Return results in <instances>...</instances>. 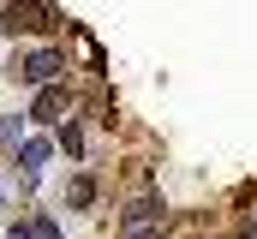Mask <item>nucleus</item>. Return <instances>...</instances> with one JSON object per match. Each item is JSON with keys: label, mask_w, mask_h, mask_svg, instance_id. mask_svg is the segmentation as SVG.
I'll return each mask as SVG.
<instances>
[{"label": "nucleus", "mask_w": 257, "mask_h": 239, "mask_svg": "<svg viewBox=\"0 0 257 239\" xmlns=\"http://www.w3.org/2000/svg\"><path fill=\"white\" fill-rule=\"evenodd\" d=\"M245 239H257V215H251V227H245Z\"/></svg>", "instance_id": "12"}, {"label": "nucleus", "mask_w": 257, "mask_h": 239, "mask_svg": "<svg viewBox=\"0 0 257 239\" xmlns=\"http://www.w3.org/2000/svg\"><path fill=\"white\" fill-rule=\"evenodd\" d=\"M66 108H72V96H66L60 84H42V90H36V102H30V120H60Z\"/></svg>", "instance_id": "3"}, {"label": "nucleus", "mask_w": 257, "mask_h": 239, "mask_svg": "<svg viewBox=\"0 0 257 239\" xmlns=\"http://www.w3.org/2000/svg\"><path fill=\"white\" fill-rule=\"evenodd\" d=\"M12 156H18V168H24V174L36 179L42 168H48V156H54V144H48V138H24V144H18Z\"/></svg>", "instance_id": "4"}, {"label": "nucleus", "mask_w": 257, "mask_h": 239, "mask_svg": "<svg viewBox=\"0 0 257 239\" xmlns=\"http://www.w3.org/2000/svg\"><path fill=\"white\" fill-rule=\"evenodd\" d=\"M120 239H168L162 215H144V221H120Z\"/></svg>", "instance_id": "5"}, {"label": "nucleus", "mask_w": 257, "mask_h": 239, "mask_svg": "<svg viewBox=\"0 0 257 239\" xmlns=\"http://www.w3.org/2000/svg\"><path fill=\"white\" fill-rule=\"evenodd\" d=\"M24 120L30 114H6L0 120V150H18V144H24Z\"/></svg>", "instance_id": "7"}, {"label": "nucleus", "mask_w": 257, "mask_h": 239, "mask_svg": "<svg viewBox=\"0 0 257 239\" xmlns=\"http://www.w3.org/2000/svg\"><path fill=\"white\" fill-rule=\"evenodd\" d=\"M6 239H36V233H30V215H24V221H12V227H6Z\"/></svg>", "instance_id": "11"}, {"label": "nucleus", "mask_w": 257, "mask_h": 239, "mask_svg": "<svg viewBox=\"0 0 257 239\" xmlns=\"http://www.w3.org/2000/svg\"><path fill=\"white\" fill-rule=\"evenodd\" d=\"M0 197H6V185H0Z\"/></svg>", "instance_id": "13"}, {"label": "nucleus", "mask_w": 257, "mask_h": 239, "mask_svg": "<svg viewBox=\"0 0 257 239\" xmlns=\"http://www.w3.org/2000/svg\"><path fill=\"white\" fill-rule=\"evenodd\" d=\"M54 144H60L66 156H84V132H78V120H60V126H54Z\"/></svg>", "instance_id": "6"}, {"label": "nucleus", "mask_w": 257, "mask_h": 239, "mask_svg": "<svg viewBox=\"0 0 257 239\" xmlns=\"http://www.w3.org/2000/svg\"><path fill=\"white\" fill-rule=\"evenodd\" d=\"M66 18L54 0H6L0 6V30L6 36H54Z\"/></svg>", "instance_id": "1"}, {"label": "nucleus", "mask_w": 257, "mask_h": 239, "mask_svg": "<svg viewBox=\"0 0 257 239\" xmlns=\"http://www.w3.org/2000/svg\"><path fill=\"white\" fill-rule=\"evenodd\" d=\"M90 197H96V179H90V174H78V179H72V191H66V203H72V209H84Z\"/></svg>", "instance_id": "8"}, {"label": "nucleus", "mask_w": 257, "mask_h": 239, "mask_svg": "<svg viewBox=\"0 0 257 239\" xmlns=\"http://www.w3.org/2000/svg\"><path fill=\"white\" fill-rule=\"evenodd\" d=\"M144 215H162V203H156V197H132L120 221H144Z\"/></svg>", "instance_id": "9"}, {"label": "nucleus", "mask_w": 257, "mask_h": 239, "mask_svg": "<svg viewBox=\"0 0 257 239\" xmlns=\"http://www.w3.org/2000/svg\"><path fill=\"white\" fill-rule=\"evenodd\" d=\"M18 78H24L30 90H42V84H60V78H66V54L48 42V48H36V54H24V60H18Z\"/></svg>", "instance_id": "2"}, {"label": "nucleus", "mask_w": 257, "mask_h": 239, "mask_svg": "<svg viewBox=\"0 0 257 239\" xmlns=\"http://www.w3.org/2000/svg\"><path fill=\"white\" fill-rule=\"evenodd\" d=\"M30 233H36V239H66L54 215H30Z\"/></svg>", "instance_id": "10"}]
</instances>
